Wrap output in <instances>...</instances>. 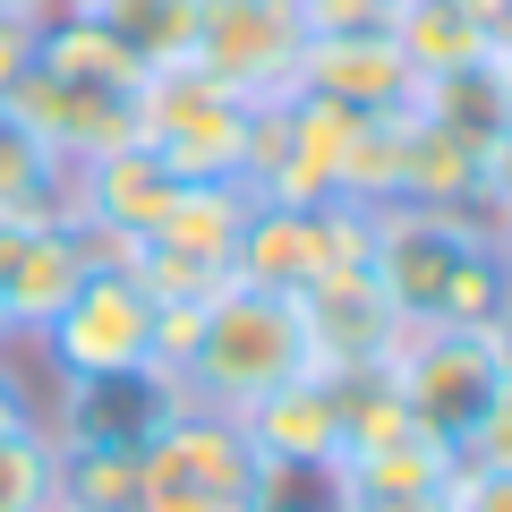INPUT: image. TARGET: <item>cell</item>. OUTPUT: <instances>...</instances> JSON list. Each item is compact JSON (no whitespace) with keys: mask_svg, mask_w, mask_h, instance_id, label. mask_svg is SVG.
<instances>
[{"mask_svg":"<svg viewBox=\"0 0 512 512\" xmlns=\"http://www.w3.org/2000/svg\"><path fill=\"white\" fill-rule=\"evenodd\" d=\"M367 274L402 308V325H495L512 308L495 231L478 214H436V205H376L367 231Z\"/></svg>","mask_w":512,"mask_h":512,"instance_id":"obj_1","label":"cell"},{"mask_svg":"<svg viewBox=\"0 0 512 512\" xmlns=\"http://www.w3.org/2000/svg\"><path fill=\"white\" fill-rule=\"evenodd\" d=\"M308 333H299V308L282 291H248V282H222L197 308L180 359L163 367V410H222V419H248L265 393H282L291 376H308Z\"/></svg>","mask_w":512,"mask_h":512,"instance_id":"obj_2","label":"cell"},{"mask_svg":"<svg viewBox=\"0 0 512 512\" xmlns=\"http://www.w3.org/2000/svg\"><path fill=\"white\" fill-rule=\"evenodd\" d=\"M274 470L248 444V427L222 410H154L137 436V504L128 512H265L274 504Z\"/></svg>","mask_w":512,"mask_h":512,"instance_id":"obj_3","label":"cell"},{"mask_svg":"<svg viewBox=\"0 0 512 512\" xmlns=\"http://www.w3.org/2000/svg\"><path fill=\"white\" fill-rule=\"evenodd\" d=\"M60 384H154L163 359V308L120 256H94L86 282L60 299V316L35 333Z\"/></svg>","mask_w":512,"mask_h":512,"instance_id":"obj_4","label":"cell"},{"mask_svg":"<svg viewBox=\"0 0 512 512\" xmlns=\"http://www.w3.org/2000/svg\"><path fill=\"white\" fill-rule=\"evenodd\" d=\"M248 137H256V103L205 86L197 69H154L137 86V146L171 180H248Z\"/></svg>","mask_w":512,"mask_h":512,"instance_id":"obj_5","label":"cell"},{"mask_svg":"<svg viewBox=\"0 0 512 512\" xmlns=\"http://www.w3.org/2000/svg\"><path fill=\"white\" fill-rule=\"evenodd\" d=\"M367 231H376V205H350V197H325V205H248L239 248H231V282L299 299L308 282L342 274V265H367Z\"/></svg>","mask_w":512,"mask_h":512,"instance_id":"obj_6","label":"cell"},{"mask_svg":"<svg viewBox=\"0 0 512 512\" xmlns=\"http://www.w3.org/2000/svg\"><path fill=\"white\" fill-rule=\"evenodd\" d=\"M512 359H504V333L495 325H410L402 359H393V393H402L410 427L461 444L478 427V410L504 393Z\"/></svg>","mask_w":512,"mask_h":512,"instance_id":"obj_7","label":"cell"},{"mask_svg":"<svg viewBox=\"0 0 512 512\" xmlns=\"http://www.w3.org/2000/svg\"><path fill=\"white\" fill-rule=\"evenodd\" d=\"M299 43H308V26L291 0H197V35H188L180 69H197L205 86L239 94V103H282Z\"/></svg>","mask_w":512,"mask_h":512,"instance_id":"obj_8","label":"cell"},{"mask_svg":"<svg viewBox=\"0 0 512 512\" xmlns=\"http://www.w3.org/2000/svg\"><path fill=\"white\" fill-rule=\"evenodd\" d=\"M291 308H299V333H308L316 376H367V367H393V359H402V342H410L402 308L376 291L367 265H342V274L308 282Z\"/></svg>","mask_w":512,"mask_h":512,"instance_id":"obj_9","label":"cell"},{"mask_svg":"<svg viewBox=\"0 0 512 512\" xmlns=\"http://www.w3.org/2000/svg\"><path fill=\"white\" fill-rule=\"evenodd\" d=\"M248 444L265 453V470H274V487L282 478H316L325 487L333 470H342V393H333V376H291L282 393H265V402L248 410Z\"/></svg>","mask_w":512,"mask_h":512,"instance_id":"obj_10","label":"cell"},{"mask_svg":"<svg viewBox=\"0 0 512 512\" xmlns=\"http://www.w3.org/2000/svg\"><path fill=\"white\" fill-rule=\"evenodd\" d=\"M410 60L384 26H350V35H308L299 43V69H291V94H316L333 111H402L410 103Z\"/></svg>","mask_w":512,"mask_h":512,"instance_id":"obj_11","label":"cell"},{"mask_svg":"<svg viewBox=\"0 0 512 512\" xmlns=\"http://www.w3.org/2000/svg\"><path fill=\"white\" fill-rule=\"evenodd\" d=\"M86 265H94V239L77 222H35V231H9L0 222V299H9L26 342L60 316V299L86 282Z\"/></svg>","mask_w":512,"mask_h":512,"instance_id":"obj_12","label":"cell"},{"mask_svg":"<svg viewBox=\"0 0 512 512\" xmlns=\"http://www.w3.org/2000/svg\"><path fill=\"white\" fill-rule=\"evenodd\" d=\"M248 188L239 180H180L171 205L154 214V231L137 248H171V256H197L214 274H231V248H239V222H248Z\"/></svg>","mask_w":512,"mask_h":512,"instance_id":"obj_13","label":"cell"},{"mask_svg":"<svg viewBox=\"0 0 512 512\" xmlns=\"http://www.w3.org/2000/svg\"><path fill=\"white\" fill-rule=\"evenodd\" d=\"M393 205H436V214H478V137L427 120L410 103V137H402V188Z\"/></svg>","mask_w":512,"mask_h":512,"instance_id":"obj_14","label":"cell"},{"mask_svg":"<svg viewBox=\"0 0 512 512\" xmlns=\"http://www.w3.org/2000/svg\"><path fill=\"white\" fill-rule=\"evenodd\" d=\"M35 69L60 77V86H86V94H137V86L154 77L146 60L111 35V26L77 18V9H60V18L35 26Z\"/></svg>","mask_w":512,"mask_h":512,"instance_id":"obj_15","label":"cell"},{"mask_svg":"<svg viewBox=\"0 0 512 512\" xmlns=\"http://www.w3.org/2000/svg\"><path fill=\"white\" fill-rule=\"evenodd\" d=\"M384 35L402 43L410 77H461L478 69V60H495V35L461 9V0H393V18H384Z\"/></svg>","mask_w":512,"mask_h":512,"instance_id":"obj_16","label":"cell"},{"mask_svg":"<svg viewBox=\"0 0 512 512\" xmlns=\"http://www.w3.org/2000/svg\"><path fill=\"white\" fill-rule=\"evenodd\" d=\"M52 504H69V512H128L137 504V444L52 436Z\"/></svg>","mask_w":512,"mask_h":512,"instance_id":"obj_17","label":"cell"},{"mask_svg":"<svg viewBox=\"0 0 512 512\" xmlns=\"http://www.w3.org/2000/svg\"><path fill=\"white\" fill-rule=\"evenodd\" d=\"M0 222L35 231V222H69V163L43 154L26 128L0 120Z\"/></svg>","mask_w":512,"mask_h":512,"instance_id":"obj_18","label":"cell"},{"mask_svg":"<svg viewBox=\"0 0 512 512\" xmlns=\"http://www.w3.org/2000/svg\"><path fill=\"white\" fill-rule=\"evenodd\" d=\"M77 18L111 26L146 69H180L188 35H197V0H77Z\"/></svg>","mask_w":512,"mask_h":512,"instance_id":"obj_19","label":"cell"},{"mask_svg":"<svg viewBox=\"0 0 512 512\" xmlns=\"http://www.w3.org/2000/svg\"><path fill=\"white\" fill-rule=\"evenodd\" d=\"M410 103H419L427 120L461 128V137H478V146L512 120V94H504V77H495V60H478V69H461V77H427V86H410Z\"/></svg>","mask_w":512,"mask_h":512,"instance_id":"obj_20","label":"cell"},{"mask_svg":"<svg viewBox=\"0 0 512 512\" xmlns=\"http://www.w3.org/2000/svg\"><path fill=\"white\" fill-rule=\"evenodd\" d=\"M0 512H52V427L0 444Z\"/></svg>","mask_w":512,"mask_h":512,"instance_id":"obj_21","label":"cell"},{"mask_svg":"<svg viewBox=\"0 0 512 512\" xmlns=\"http://www.w3.org/2000/svg\"><path fill=\"white\" fill-rule=\"evenodd\" d=\"M453 453H461V470H512V376H504V393L478 410V427L453 444Z\"/></svg>","mask_w":512,"mask_h":512,"instance_id":"obj_22","label":"cell"},{"mask_svg":"<svg viewBox=\"0 0 512 512\" xmlns=\"http://www.w3.org/2000/svg\"><path fill=\"white\" fill-rule=\"evenodd\" d=\"M478 222H512V120L478 146Z\"/></svg>","mask_w":512,"mask_h":512,"instance_id":"obj_23","label":"cell"},{"mask_svg":"<svg viewBox=\"0 0 512 512\" xmlns=\"http://www.w3.org/2000/svg\"><path fill=\"white\" fill-rule=\"evenodd\" d=\"M393 0H299V26L308 35H350V26H384Z\"/></svg>","mask_w":512,"mask_h":512,"instance_id":"obj_24","label":"cell"},{"mask_svg":"<svg viewBox=\"0 0 512 512\" xmlns=\"http://www.w3.org/2000/svg\"><path fill=\"white\" fill-rule=\"evenodd\" d=\"M453 512H512V470H461Z\"/></svg>","mask_w":512,"mask_h":512,"instance_id":"obj_25","label":"cell"},{"mask_svg":"<svg viewBox=\"0 0 512 512\" xmlns=\"http://www.w3.org/2000/svg\"><path fill=\"white\" fill-rule=\"evenodd\" d=\"M35 69V26L26 18H0V103H9V86Z\"/></svg>","mask_w":512,"mask_h":512,"instance_id":"obj_26","label":"cell"},{"mask_svg":"<svg viewBox=\"0 0 512 512\" xmlns=\"http://www.w3.org/2000/svg\"><path fill=\"white\" fill-rule=\"evenodd\" d=\"M26 427H52V419H43V410L26 402V384L9 376V367H0V444H9V436H26Z\"/></svg>","mask_w":512,"mask_h":512,"instance_id":"obj_27","label":"cell"},{"mask_svg":"<svg viewBox=\"0 0 512 512\" xmlns=\"http://www.w3.org/2000/svg\"><path fill=\"white\" fill-rule=\"evenodd\" d=\"M69 0H0V18H26V26H43V18H60Z\"/></svg>","mask_w":512,"mask_h":512,"instance_id":"obj_28","label":"cell"},{"mask_svg":"<svg viewBox=\"0 0 512 512\" xmlns=\"http://www.w3.org/2000/svg\"><path fill=\"white\" fill-rule=\"evenodd\" d=\"M308 512H367V504H350V495H342V487H325V495H316V504H308Z\"/></svg>","mask_w":512,"mask_h":512,"instance_id":"obj_29","label":"cell"},{"mask_svg":"<svg viewBox=\"0 0 512 512\" xmlns=\"http://www.w3.org/2000/svg\"><path fill=\"white\" fill-rule=\"evenodd\" d=\"M495 231V256H504V282H512V222H487Z\"/></svg>","mask_w":512,"mask_h":512,"instance_id":"obj_30","label":"cell"},{"mask_svg":"<svg viewBox=\"0 0 512 512\" xmlns=\"http://www.w3.org/2000/svg\"><path fill=\"white\" fill-rule=\"evenodd\" d=\"M9 342H26V333H18V316H9V299H0V350Z\"/></svg>","mask_w":512,"mask_h":512,"instance_id":"obj_31","label":"cell"},{"mask_svg":"<svg viewBox=\"0 0 512 512\" xmlns=\"http://www.w3.org/2000/svg\"><path fill=\"white\" fill-rule=\"evenodd\" d=\"M495 77H504V94H512V43H495Z\"/></svg>","mask_w":512,"mask_h":512,"instance_id":"obj_32","label":"cell"},{"mask_svg":"<svg viewBox=\"0 0 512 512\" xmlns=\"http://www.w3.org/2000/svg\"><path fill=\"white\" fill-rule=\"evenodd\" d=\"M265 512H308V504H282V495H274V504H265Z\"/></svg>","mask_w":512,"mask_h":512,"instance_id":"obj_33","label":"cell"},{"mask_svg":"<svg viewBox=\"0 0 512 512\" xmlns=\"http://www.w3.org/2000/svg\"><path fill=\"white\" fill-rule=\"evenodd\" d=\"M495 43H512V26H504V35H495Z\"/></svg>","mask_w":512,"mask_h":512,"instance_id":"obj_34","label":"cell"},{"mask_svg":"<svg viewBox=\"0 0 512 512\" xmlns=\"http://www.w3.org/2000/svg\"><path fill=\"white\" fill-rule=\"evenodd\" d=\"M52 512H69V504H52Z\"/></svg>","mask_w":512,"mask_h":512,"instance_id":"obj_35","label":"cell"},{"mask_svg":"<svg viewBox=\"0 0 512 512\" xmlns=\"http://www.w3.org/2000/svg\"><path fill=\"white\" fill-rule=\"evenodd\" d=\"M291 9H299V0H291Z\"/></svg>","mask_w":512,"mask_h":512,"instance_id":"obj_36","label":"cell"},{"mask_svg":"<svg viewBox=\"0 0 512 512\" xmlns=\"http://www.w3.org/2000/svg\"><path fill=\"white\" fill-rule=\"evenodd\" d=\"M69 9H77V0H69Z\"/></svg>","mask_w":512,"mask_h":512,"instance_id":"obj_37","label":"cell"}]
</instances>
